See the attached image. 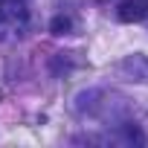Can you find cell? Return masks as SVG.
Wrapping results in <instances>:
<instances>
[{
  "label": "cell",
  "instance_id": "1",
  "mask_svg": "<svg viewBox=\"0 0 148 148\" xmlns=\"http://www.w3.org/2000/svg\"><path fill=\"white\" fill-rule=\"evenodd\" d=\"M29 18V9L23 0H3L0 3V38H6V32L23 26Z\"/></svg>",
  "mask_w": 148,
  "mask_h": 148
},
{
  "label": "cell",
  "instance_id": "2",
  "mask_svg": "<svg viewBox=\"0 0 148 148\" xmlns=\"http://www.w3.org/2000/svg\"><path fill=\"white\" fill-rule=\"evenodd\" d=\"M119 70L131 82H139V84H148V55H128L119 61Z\"/></svg>",
  "mask_w": 148,
  "mask_h": 148
},
{
  "label": "cell",
  "instance_id": "3",
  "mask_svg": "<svg viewBox=\"0 0 148 148\" xmlns=\"http://www.w3.org/2000/svg\"><path fill=\"white\" fill-rule=\"evenodd\" d=\"M116 18L122 23H136V21L145 18V6L139 3V0H125V3L119 6V12H116Z\"/></svg>",
  "mask_w": 148,
  "mask_h": 148
},
{
  "label": "cell",
  "instance_id": "4",
  "mask_svg": "<svg viewBox=\"0 0 148 148\" xmlns=\"http://www.w3.org/2000/svg\"><path fill=\"white\" fill-rule=\"evenodd\" d=\"M70 29H73V18H67V15H58V18L49 21V32L52 35H67Z\"/></svg>",
  "mask_w": 148,
  "mask_h": 148
}]
</instances>
